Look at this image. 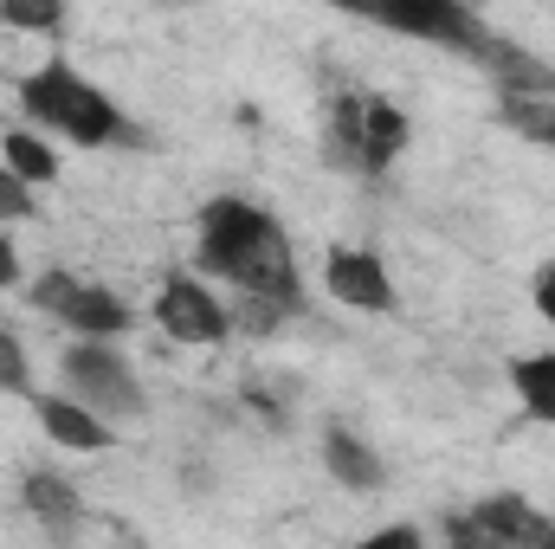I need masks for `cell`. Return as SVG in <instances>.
Listing matches in <instances>:
<instances>
[{
  "mask_svg": "<svg viewBox=\"0 0 555 549\" xmlns=\"http://www.w3.org/2000/svg\"><path fill=\"white\" fill-rule=\"evenodd\" d=\"M0 26H13V33H59L65 26V7H26V0H0Z\"/></svg>",
  "mask_w": 555,
  "mask_h": 549,
  "instance_id": "18",
  "label": "cell"
},
{
  "mask_svg": "<svg viewBox=\"0 0 555 549\" xmlns=\"http://www.w3.org/2000/svg\"><path fill=\"white\" fill-rule=\"evenodd\" d=\"M511 388H517L524 413H537L543 426H555V349L517 356V362H511Z\"/></svg>",
  "mask_w": 555,
  "mask_h": 549,
  "instance_id": "16",
  "label": "cell"
},
{
  "mask_svg": "<svg viewBox=\"0 0 555 549\" xmlns=\"http://www.w3.org/2000/svg\"><path fill=\"white\" fill-rule=\"evenodd\" d=\"M323 291L349 310H369V317H395L401 310V284L382 266L375 246H330L323 253Z\"/></svg>",
  "mask_w": 555,
  "mask_h": 549,
  "instance_id": "7",
  "label": "cell"
},
{
  "mask_svg": "<svg viewBox=\"0 0 555 549\" xmlns=\"http://www.w3.org/2000/svg\"><path fill=\"white\" fill-rule=\"evenodd\" d=\"M356 549H433V544L420 537L414 524H382V531H369Z\"/></svg>",
  "mask_w": 555,
  "mask_h": 549,
  "instance_id": "21",
  "label": "cell"
},
{
  "mask_svg": "<svg viewBox=\"0 0 555 549\" xmlns=\"http://www.w3.org/2000/svg\"><path fill=\"white\" fill-rule=\"evenodd\" d=\"M59 395H72L78 408H91L111 426H142L149 420V388H142L137 362L117 343H65L59 349Z\"/></svg>",
  "mask_w": 555,
  "mask_h": 549,
  "instance_id": "3",
  "label": "cell"
},
{
  "mask_svg": "<svg viewBox=\"0 0 555 549\" xmlns=\"http://www.w3.org/2000/svg\"><path fill=\"white\" fill-rule=\"evenodd\" d=\"M33 413H39V426L59 452H111L117 446V426L98 420L91 408H78L72 395H33Z\"/></svg>",
  "mask_w": 555,
  "mask_h": 549,
  "instance_id": "10",
  "label": "cell"
},
{
  "mask_svg": "<svg viewBox=\"0 0 555 549\" xmlns=\"http://www.w3.org/2000/svg\"><path fill=\"white\" fill-rule=\"evenodd\" d=\"M13 98H20L26 124L65 137L72 149H130V142H142V130L130 124V111L98 78H85L65 52H46L33 72H20Z\"/></svg>",
  "mask_w": 555,
  "mask_h": 549,
  "instance_id": "2",
  "label": "cell"
},
{
  "mask_svg": "<svg viewBox=\"0 0 555 549\" xmlns=\"http://www.w3.org/2000/svg\"><path fill=\"white\" fill-rule=\"evenodd\" d=\"M26 297H33L39 317H52L59 330H72V343H117V336H130V323H137V310H130L111 284H91V278L65 272V266L39 272L26 284Z\"/></svg>",
  "mask_w": 555,
  "mask_h": 549,
  "instance_id": "4",
  "label": "cell"
},
{
  "mask_svg": "<svg viewBox=\"0 0 555 549\" xmlns=\"http://www.w3.org/2000/svg\"><path fill=\"white\" fill-rule=\"evenodd\" d=\"M20 284V246L7 240V227H0V291H13Z\"/></svg>",
  "mask_w": 555,
  "mask_h": 549,
  "instance_id": "23",
  "label": "cell"
},
{
  "mask_svg": "<svg viewBox=\"0 0 555 549\" xmlns=\"http://www.w3.org/2000/svg\"><path fill=\"white\" fill-rule=\"evenodd\" d=\"M323 472H330L343 491H356V498H369V491L388 485V459H382L356 426H343V420L323 426Z\"/></svg>",
  "mask_w": 555,
  "mask_h": 549,
  "instance_id": "9",
  "label": "cell"
},
{
  "mask_svg": "<svg viewBox=\"0 0 555 549\" xmlns=\"http://www.w3.org/2000/svg\"><path fill=\"white\" fill-rule=\"evenodd\" d=\"M20 505H26V518H39L46 531H78V524H85L78 485H72L65 472H52V465H33V472L20 478Z\"/></svg>",
  "mask_w": 555,
  "mask_h": 549,
  "instance_id": "12",
  "label": "cell"
},
{
  "mask_svg": "<svg viewBox=\"0 0 555 549\" xmlns=\"http://www.w3.org/2000/svg\"><path fill=\"white\" fill-rule=\"evenodd\" d=\"M0 395H26L33 401V356L13 330H0Z\"/></svg>",
  "mask_w": 555,
  "mask_h": 549,
  "instance_id": "17",
  "label": "cell"
},
{
  "mask_svg": "<svg viewBox=\"0 0 555 549\" xmlns=\"http://www.w3.org/2000/svg\"><path fill=\"white\" fill-rule=\"evenodd\" d=\"M13 220H39V207H33V188L0 168V227H13Z\"/></svg>",
  "mask_w": 555,
  "mask_h": 549,
  "instance_id": "20",
  "label": "cell"
},
{
  "mask_svg": "<svg viewBox=\"0 0 555 549\" xmlns=\"http://www.w3.org/2000/svg\"><path fill=\"white\" fill-rule=\"evenodd\" d=\"M0 168L20 175L26 188H52L59 181V155H52V142L39 137V130H7L0 137Z\"/></svg>",
  "mask_w": 555,
  "mask_h": 549,
  "instance_id": "15",
  "label": "cell"
},
{
  "mask_svg": "<svg viewBox=\"0 0 555 549\" xmlns=\"http://www.w3.org/2000/svg\"><path fill=\"white\" fill-rule=\"evenodd\" d=\"M491 111H498V124H504L517 142L555 149V98H543V91H498Z\"/></svg>",
  "mask_w": 555,
  "mask_h": 549,
  "instance_id": "14",
  "label": "cell"
},
{
  "mask_svg": "<svg viewBox=\"0 0 555 549\" xmlns=\"http://www.w3.org/2000/svg\"><path fill=\"white\" fill-rule=\"evenodd\" d=\"M408 142H414V117H408L395 98L362 91V175L395 168V162L408 155Z\"/></svg>",
  "mask_w": 555,
  "mask_h": 549,
  "instance_id": "11",
  "label": "cell"
},
{
  "mask_svg": "<svg viewBox=\"0 0 555 549\" xmlns=\"http://www.w3.org/2000/svg\"><path fill=\"white\" fill-rule=\"evenodd\" d=\"M149 317H155V330H162L168 343H188V349H220V343L233 336L227 297H220L201 272H168L162 278Z\"/></svg>",
  "mask_w": 555,
  "mask_h": 549,
  "instance_id": "5",
  "label": "cell"
},
{
  "mask_svg": "<svg viewBox=\"0 0 555 549\" xmlns=\"http://www.w3.org/2000/svg\"><path fill=\"white\" fill-rule=\"evenodd\" d=\"M323 162L336 175H362V91H336L323 104Z\"/></svg>",
  "mask_w": 555,
  "mask_h": 549,
  "instance_id": "13",
  "label": "cell"
},
{
  "mask_svg": "<svg viewBox=\"0 0 555 549\" xmlns=\"http://www.w3.org/2000/svg\"><path fill=\"white\" fill-rule=\"evenodd\" d=\"M530 297H537V310H543V317L555 323V259L543 266V272H537V284H530Z\"/></svg>",
  "mask_w": 555,
  "mask_h": 549,
  "instance_id": "22",
  "label": "cell"
},
{
  "mask_svg": "<svg viewBox=\"0 0 555 549\" xmlns=\"http://www.w3.org/2000/svg\"><path fill=\"white\" fill-rule=\"evenodd\" d=\"M194 272L227 278L246 304H272L284 317L304 310V266H297V246L284 233L272 207L246 201V194H214L194 220Z\"/></svg>",
  "mask_w": 555,
  "mask_h": 549,
  "instance_id": "1",
  "label": "cell"
},
{
  "mask_svg": "<svg viewBox=\"0 0 555 549\" xmlns=\"http://www.w3.org/2000/svg\"><path fill=\"white\" fill-rule=\"evenodd\" d=\"M375 26L382 33H408L426 46H446V52H465V59H485L498 26L478 13V7H459V0H401V7H375Z\"/></svg>",
  "mask_w": 555,
  "mask_h": 549,
  "instance_id": "6",
  "label": "cell"
},
{
  "mask_svg": "<svg viewBox=\"0 0 555 549\" xmlns=\"http://www.w3.org/2000/svg\"><path fill=\"white\" fill-rule=\"evenodd\" d=\"M498 549H555V518L543 505H530L524 491H485L478 505H465Z\"/></svg>",
  "mask_w": 555,
  "mask_h": 549,
  "instance_id": "8",
  "label": "cell"
},
{
  "mask_svg": "<svg viewBox=\"0 0 555 549\" xmlns=\"http://www.w3.org/2000/svg\"><path fill=\"white\" fill-rule=\"evenodd\" d=\"M439 537H446V549H498L491 531H485L472 511H446V518H439Z\"/></svg>",
  "mask_w": 555,
  "mask_h": 549,
  "instance_id": "19",
  "label": "cell"
}]
</instances>
